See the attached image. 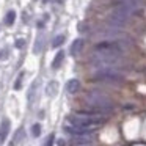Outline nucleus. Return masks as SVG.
I'll use <instances>...</instances> for the list:
<instances>
[{"mask_svg":"<svg viewBox=\"0 0 146 146\" xmlns=\"http://www.w3.org/2000/svg\"><path fill=\"white\" fill-rule=\"evenodd\" d=\"M82 46H83V39L77 38L76 41L72 42V46H71V54H72V55L79 54V52L82 50Z\"/></svg>","mask_w":146,"mask_h":146,"instance_id":"nucleus-7","label":"nucleus"},{"mask_svg":"<svg viewBox=\"0 0 146 146\" xmlns=\"http://www.w3.org/2000/svg\"><path fill=\"white\" fill-rule=\"evenodd\" d=\"M93 79L96 82H104V83H121L123 82V74L115 69H98Z\"/></svg>","mask_w":146,"mask_h":146,"instance_id":"nucleus-3","label":"nucleus"},{"mask_svg":"<svg viewBox=\"0 0 146 146\" xmlns=\"http://www.w3.org/2000/svg\"><path fill=\"white\" fill-rule=\"evenodd\" d=\"M63 58H64V54L60 50L57 55H55L54 63H52V68H54V69H58V68H60V64H61V61H63Z\"/></svg>","mask_w":146,"mask_h":146,"instance_id":"nucleus-8","label":"nucleus"},{"mask_svg":"<svg viewBox=\"0 0 146 146\" xmlns=\"http://www.w3.org/2000/svg\"><path fill=\"white\" fill-rule=\"evenodd\" d=\"M16 44H17V47H22V46H24V41H17Z\"/></svg>","mask_w":146,"mask_h":146,"instance_id":"nucleus-16","label":"nucleus"},{"mask_svg":"<svg viewBox=\"0 0 146 146\" xmlns=\"http://www.w3.org/2000/svg\"><path fill=\"white\" fill-rule=\"evenodd\" d=\"M54 140H55V137H54V133H52V135H49V138H47V141H46L44 146H54Z\"/></svg>","mask_w":146,"mask_h":146,"instance_id":"nucleus-13","label":"nucleus"},{"mask_svg":"<svg viewBox=\"0 0 146 146\" xmlns=\"http://www.w3.org/2000/svg\"><path fill=\"white\" fill-rule=\"evenodd\" d=\"M41 47H42V41L36 42V46H35V54H38V52H41Z\"/></svg>","mask_w":146,"mask_h":146,"instance_id":"nucleus-15","label":"nucleus"},{"mask_svg":"<svg viewBox=\"0 0 146 146\" xmlns=\"http://www.w3.org/2000/svg\"><path fill=\"white\" fill-rule=\"evenodd\" d=\"M22 77H24V72L21 74V76H19V79L16 80V85H14V88H16V90H19V88H21V82H22Z\"/></svg>","mask_w":146,"mask_h":146,"instance_id":"nucleus-14","label":"nucleus"},{"mask_svg":"<svg viewBox=\"0 0 146 146\" xmlns=\"http://www.w3.org/2000/svg\"><path fill=\"white\" fill-rule=\"evenodd\" d=\"M79 86H80V82L77 79H71L69 82L66 83V91L71 93V94H74L76 91H79Z\"/></svg>","mask_w":146,"mask_h":146,"instance_id":"nucleus-6","label":"nucleus"},{"mask_svg":"<svg viewBox=\"0 0 146 146\" xmlns=\"http://www.w3.org/2000/svg\"><path fill=\"white\" fill-rule=\"evenodd\" d=\"M86 104L91 108L90 113H94V115L108 113L111 110V107H113L110 99L105 94H101V93H90V94H86Z\"/></svg>","mask_w":146,"mask_h":146,"instance_id":"nucleus-2","label":"nucleus"},{"mask_svg":"<svg viewBox=\"0 0 146 146\" xmlns=\"http://www.w3.org/2000/svg\"><path fill=\"white\" fill-rule=\"evenodd\" d=\"M57 91H58V83L57 82H50L47 85V94L54 98V96H57Z\"/></svg>","mask_w":146,"mask_h":146,"instance_id":"nucleus-10","label":"nucleus"},{"mask_svg":"<svg viewBox=\"0 0 146 146\" xmlns=\"http://www.w3.org/2000/svg\"><path fill=\"white\" fill-rule=\"evenodd\" d=\"M102 118L101 115H94L90 111H80V113L71 115L68 118V124L76 127H82V129H88V130H94L98 126L102 124Z\"/></svg>","mask_w":146,"mask_h":146,"instance_id":"nucleus-1","label":"nucleus"},{"mask_svg":"<svg viewBox=\"0 0 146 146\" xmlns=\"http://www.w3.org/2000/svg\"><path fill=\"white\" fill-rule=\"evenodd\" d=\"M94 137L91 133H86V135H77V137H72L71 138V145L72 146H88L93 143Z\"/></svg>","mask_w":146,"mask_h":146,"instance_id":"nucleus-4","label":"nucleus"},{"mask_svg":"<svg viewBox=\"0 0 146 146\" xmlns=\"http://www.w3.org/2000/svg\"><path fill=\"white\" fill-rule=\"evenodd\" d=\"M14 21H16V11L14 10L8 11L7 16H5V24H7V25H13Z\"/></svg>","mask_w":146,"mask_h":146,"instance_id":"nucleus-9","label":"nucleus"},{"mask_svg":"<svg viewBox=\"0 0 146 146\" xmlns=\"http://www.w3.org/2000/svg\"><path fill=\"white\" fill-rule=\"evenodd\" d=\"M8 132H10V121L3 119L2 124H0V143H3L8 137Z\"/></svg>","mask_w":146,"mask_h":146,"instance_id":"nucleus-5","label":"nucleus"},{"mask_svg":"<svg viewBox=\"0 0 146 146\" xmlns=\"http://www.w3.org/2000/svg\"><path fill=\"white\" fill-rule=\"evenodd\" d=\"M63 42H64V35H57L52 41V47H60Z\"/></svg>","mask_w":146,"mask_h":146,"instance_id":"nucleus-11","label":"nucleus"},{"mask_svg":"<svg viewBox=\"0 0 146 146\" xmlns=\"http://www.w3.org/2000/svg\"><path fill=\"white\" fill-rule=\"evenodd\" d=\"M39 133H41V126H39V124H35V126L32 127V135L39 137Z\"/></svg>","mask_w":146,"mask_h":146,"instance_id":"nucleus-12","label":"nucleus"}]
</instances>
